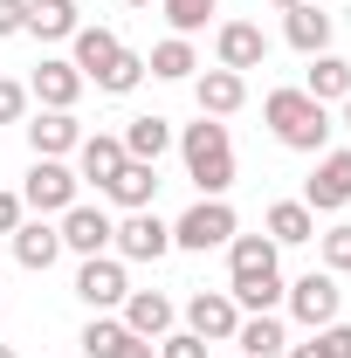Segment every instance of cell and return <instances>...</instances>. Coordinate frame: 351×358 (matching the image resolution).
I'll return each mask as SVG.
<instances>
[{
    "label": "cell",
    "instance_id": "f35d334b",
    "mask_svg": "<svg viewBox=\"0 0 351 358\" xmlns=\"http://www.w3.org/2000/svg\"><path fill=\"white\" fill-rule=\"evenodd\" d=\"M124 7H152V0H124Z\"/></svg>",
    "mask_w": 351,
    "mask_h": 358
},
{
    "label": "cell",
    "instance_id": "8992f818",
    "mask_svg": "<svg viewBox=\"0 0 351 358\" xmlns=\"http://www.w3.org/2000/svg\"><path fill=\"white\" fill-rule=\"evenodd\" d=\"M76 186H83V179L69 173L62 159H35L28 179H21V207H35V214H69V207H76Z\"/></svg>",
    "mask_w": 351,
    "mask_h": 358
},
{
    "label": "cell",
    "instance_id": "7402d4cb",
    "mask_svg": "<svg viewBox=\"0 0 351 358\" xmlns=\"http://www.w3.org/2000/svg\"><path fill=\"white\" fill-rule=\"evenodd\" d=\"M55 255H62V234H55L48 221H21V227H14V262H21V268L42 275V268H55Z\"/></svg>",
    "mask_w": 351,
    "mask_h": 358
},
{
    "label": "cell",
    "instance_id": "ffe728a7",
    "mask_svg": "<svg viewBox=\"0 0 351 358\" xmlns=\"http://www.w3.org/2000/svg\"><path fill=\"white\" fill-rule=\"evenodd\" d=\"M124 324H131L138 338L159 345V338L173 331V296H159V289H131V296H124Z\"/></svg>",
    "mask_w": 351,
    "mask_h": 358
},
{
    "label": "cell",
    "instance_id": "f546056e",
    "mask_svg": "<svg viewBox=\"0 0 351 358\" xmlns=\"http://www.w3.org/2000/svg\"><path fill=\"white\" fill-rule=\"evenodd\" d=\"M289 358H351V324L310 331V345H289Z\"/></svg>",
    "mask_w": 351,
    "mask_h": 358
},
{
    "label": "cell",
    "instance_id": "484cf974",
    "mask_svg": "<svg viewBox=\"0 0 351 358\" xmlns=\"http://www.w3.org/2000/svg\"><path fill=\"white\" fill-rule=\"evenodd\" d=\"M117 138H124V159H145V166H159V159L173 152V124H166V117H131Z\"/></svg>",
    "mask_w": 351,
    "mask_h": 358
},
{
    "label": "cell",
    "instance_id": "4316f807",
    "mask_svg": "<svg viewBox=\"0 0 351 358\" xmlns=\"http://www.w3.org/2000/svg\"><path fill=\"white\" fill-rule=\"evenodd\" d=\"M124 214H138V207H152V193H159V166H145V159H124V173L103 186Z\"/></svg>",
    "mask_w": 351,
    "mask_h": 358
},
{
    "label": "cell",
    "instance_id": "9c48e42d",
    "mask_svg": "<svg viewBox=\"0 0 351 358\" xmlns=\"http://www.w3.org/2000/svg\"><path fill=\"white\" fill-rule=\"evenodd\" d=\"M76 296H83L89 310H117L124 296H131V282H124V262L117 255H83V268H76Z\"/></svg>",
    "mask_w": 351,
    "mask_h": 358
},
{
    "label": "cell",
    "instance_id": "52a82bcc",
    "mask_svg": "<svg viewBox=\"0 0 351 358\" xmlns=\"http://www.w3.org/2000/svg\"><path fill=\"white\" fill-rule=\"evenodd\" d=\"M110 248H117V262H159V255H173V227L159 221L152 207H138V214H124V221H117Z\"/></svg>",
    "mask_w": 351,
    "mask_h": 358
},
{
    "label": "cell",
    "instance_id": "4dcf8cb0",
    "mask_svg": "<svg viewBox=\"0 0 351 358\" xmlns=\"http://www.w3.org/2000/svg\"><path fill=\"white\" fill-rule=\"evenodd\" d=\"M159 7H166L173 35H193V28H207V14H214L220 0H159Z\"/></svg>",
    "mask_w": 351,
    "mask_h": 358
},
{
    "label": "cell",
    "instance_id": "603a6c76",
    "mask_svg": "<svg viewBox=\"0 0 351 358\" xmlns=\"http://www.w3.org/2000/svg\"><path fill=\"white\" fill-rule=\"evenodd\" d=\"M83 21H76V0H28V28L21 35H35V42H69Z\"/></svg>",
    "mask_w": 351,
    "mask_h": 358
},
{
    "label": "cell",
    "instance_id": "e0dca14e",
    "mask_svg": "<svg viewBox=\"0 0 351 358\" xmlns=\"http://www.w3.org/2000/svg\"><path fill=\"white\" fill-rule=\"evenodd\" d=\"M193 96H200V117H234V110L248 103V76L207 69V76H193Z\"/></svg>",
    "mask_w": 351,
    "mask_h": 358
},
{
    "label": "cell",
    "instance_id": "6da1fadb",
    "mask_svg": "<svg viewBox=\"0 0 351 358\" xmlns=\"http://www.w3.org/2000/svg\"><path fill=\"white\" fill-rule=\"evenodd\" d=\"M227 296L248 317L282 303V268H275V241L268 234H234L227 241Z\"/></svg>",
    "mask_w": 351,
    "mask_h": 358
},
{
    "label": "cell",
    "instance_id": "8d00e7d4",
    "mask_svg": "<svg viewBox=\"0 0 351 358\" xmlns=\"http://www.w3.org/2000/svg\"><path fill=\"white\" fill-rule=\"evenodd\" d=\"M268 7H282V14H289V7H303V0H268Z\"/></svg>",
    "mask_w": 351,
    "mask_h": 358
},
{
    "label": "cell",
    "instance_id": "277c9868",
    "mask_svg": "<svg viewBox=\"0 0 351 358\" xmlns=\"http://www.w3.org/2000/svg\"><path fill=\"white\" fill-rule=\"evenodd\" d=\"M227 241H234V207H227V200H193L173 221V248L207 255V248H227Z\"/></svg>",
    "mask_w": 351,
    "mask_h": 358
},
{
    "label": "cell",
    "instance_id": "ac0fdd59",
    "mask_svg": "<svg viewBox=\"0 0 351 358\" xmlns=\"http://www.w3.org/2000/svg\"><path fill=\"white\" fill-rule=\"evenodd\" d=\"M303 96H317L324 110H331V103H345V96H351V62H345V55H331V48H324V55H310Z\"/></svg>",
    "mask_w": 351,
    "mask_h": 358
},
{
    "label": "cell",
    "instance_id": "1f68e13d",
    "mask_svg": "<svg viewBox=\"0 0 351 358\" xmlns=\"http://www.w3.org/2000/svg\"><path fill=\"white\" fill-rule=\"evenodd\" d=\"M317 248H324V268H331V275H351V227L317 234Z\"/></svg>",
    "mask_w": 351,
    "mask_h": 358
},
{
    "label": "cell",
    "instance_id": "d4e9b609",
    "mask_svg": "<svg viewBox=\"0 0 351 358\" xmlns=\"http://www.w3.org/2000/svg\"><path fill=\"white\" fill-rule=\"evenodd\" d=\"M331 28H338V21H331V14H324V7H289V21H282V35H289V48H303V55H324V48H331Z\"/></svg>",
    "mask_w": 351,
    "mask_h": 358
},
{
    "label": "cell",
    "instance_id": "7c38bea8",
    "mask_svg": "<svg viewBox=\"0 0 351 358\" xmlns=\"http://www.w3.org/2000/svg\"><path fill=\"white\" fill-rule=\"evenodd\" d=\"M234 324H241V310H234V296H227V289H200V296L186 303V331H193V338H207V345H227V338H234Z\"/></svg>",
    "mask_w": 351,
    "mask_h": 358
},
{
    "label": "cell",
    "instance_id": "44dd1931",
    "mask_svg": "<svg viewBox=\"0 0 351 358\" xmlns=\"http://www.w3.org/2000/svg\"><path fill=\"white\" fill-rule=\"evenodd\" d=\"M234 345H241V358H275V352H289V331H282L275 310H262V317L234 324Z\"/></svg>",
    "mask_w": 351,
    "mask_h": 358
},
{
    "label": "cell",
    "instance_id": "d6a6232c",
    "mask_svg": "<svg viewBox=\"0 0 351 358\" xmlns=\"http://www.w3.org/2000/svg\"><path fill=\"white\" fill-rule=\"evenodd\" d=\"M159 358H207V338H193V331H166V338H159Z\"/></svg>",
    "mask_w": 351,
    "mask_h": 358
},
{
    "label": "cell",
    "instance_id": "74e56055",
    "mask_svg": "<svg viewBox=\"0 0 351 358\" xmlns=\"http://www.w3.org/2000/svg\"><path fill=\"white\" fill-rule=\"evenodd\" d=\"M345 131H351V96H345Z\"/></svg>",
    "mask_w": 351,
    "mask_h": 358
},
{
    "label": "cell",
    "instance_id": "cb8c5ba5",
    "mask_svg": "<svg viewBox=\"0 0 351 358\" xmlns=\"http://www.w3.org/2000/svg\"><path fill=\"white\" fill-rule=\"evenodd\" d=\"M268 241H275V248H303V241H317V214H310L303 200H275V207H268Z\"/></svg>",
    "mask_w": 351,
    "mask_h": 358
},
{
    "label": "cell",
    "instance_id": "5b68a950",
    "mask_svg": "<svg viewBox=\"0 0 351 358\" xmlns=\"http://www.w3.org/2000/svg\"><path fill=\"white\" fill-rule=\"evenodd\" d=\"M282 296H289V317H296V324H310V331L338 324V303H345V289H338V275H331V268H310V275H296Z\"/></svg>",
    "mask_w": 351,
    "mask_h": 358
},
{
    "label": "cell",
    "instance_id": "8fae6325",
    "mask_svg": "<svg viewBox=\"0 0 351 358\" xmlns=\"http://www.w3.org/2000/svg\"><path fill=\"white\" fill-rule=\"evenodd\" d=\"M214 55H220V69L248 76V69H262V62H268V35L255 28V21H227V28L214 35Z\"/></svg>",
    "mask_w": 351,
    "mask_h": 358
},
{
    "label": "cell",
    "instance_id": "836d02e7",
    "mask_svg": "<svg viewBox=\"0 0 351 358\" xmlns=\"http://www.w3.org/2000/svg\"><path fill=\"white\" fill-rule=\"evenodd\" d=\"M21 110H28V90L0 76V124H21Z\"/></svg>",
    "mask_w": 351,
    "mask_h": 358
},
{
    "label": "cell",
    "instance_id": "ba28073f",
    "mask_svg": "<svg viewBox=\"0 0 351 358\" xmlns=\"http://www.w3.org/2000/svg\"><path fill=\"white\" fill-rule=\"evenodd\" d=\"M303 207H310V214H338V207H351V145H345V152H317V173L303 179Z\"/></svg>",
    "mask_w": 351,
    "mask_h": 358
},
{
    "label": "cell",
    "instance_id": "3957f363",
    "mask_svg": "<svg viewBox=\"0 0 351 358\" xmlns=\"http://www.w3.org/2000/svg\"><path fill=\"white\" fill-rule=\"evenodd\" d=\"M262 117H268V131L282 138L289 152H324V145H331V110H324L317 96H303V90H268Z\"/></svg>",
    "mask_w": 351,
    "mask_h": 358
},
{
    "label": "cell",
    "instance_id": "83f0119b",
    "mask_svg": "<svg viewBox=\"0 0 351 358\" xmlns=\"http://www.w3.org/2000/svg\"><path fill=\"white\" fill-rule=\"evenodd\" d=\"M145 69H152V76H166V83H186V76L200 69V55H193V42H186V35H166V42L145 55Z\"/></svg>",
    "mask_w": 351,
    "mask_h": 358
},
{
    "label": "cell",
    "instance_id": "e575fe53",
    "mask_svg": "<svg viewBox=\"0 0 351 358\" xmlns=\"http://www.w3.org/2000/svg\"><path fill=\"white\" fill-rule=\"evenodd\" d=\"M28 28V0H0V42Z\"/></svg>",
    "mask_w": 351,
    "mask_h": 358
},
{
    "label": "cell",
    "instance_id": "f1b7e54d",
    "mask_svg": "<svg viewBox=\"0 0 351 358\" xmlns=\"http://www.w3.org/2000/svg\"><path fill=\"white\" fill-rule=\"evenodd\" d=\"M138 83H145V55H131V48H117V62L96 76V90H103V96H131Z\"/></svg>",
    "mask_w": 351,
    "mask_h": 358
},
{
    "label": "cell",
    "instance_id": "2e32d148",
    "mask_svg": "<svg viewBox=\"0 0 351 358\" xmlns=\"http://www.w3.org/2000/svg\"><path fill=\"white\" fill-rule=\"evenodd\" d=\"M35 103L42 110H76V96H83V76H76V62H62V55H48L42 69H35Z\"/></svg>",
    "mask_w": 351,
    "mask_h": 358
},
{
    "label": "cell",
    "instance_id": "7a4b0ae2",
    "mask_svg": "<svg viewBox=\"0 0 351 358\" xmlns=\"http://www.w3.org/2000/svg\"><path fill=\"white\" fill-rule=\"evenodd\" d=\"M179 152H186V179L200 186V200H220V193L234 186V145H227V124H220V117L186 124Z\"/></svg>",
    "mask_w": 351,
    "mask_h": 358
},
{
    "label": "cell",
    "instance_id": "4fadbf2b",
    "mask_svg": "<svg viewBox=\"0 0 351 358\" xmlns=\"http://www.w3.org/2000/svg\"><path fill=\"white\" fill-rule=\"evenodd\" d=\"M76 145H83L76 110H35V117H28V152H35V159H62V152H76Z\"/></svg>",
    "mask_w": 351,
    "mask_h": 358
},
{
    "label": "cell",
    "instance_id": "d6986e66",
    "mask_svg": "<svg viewBox=\"0 0 351 358\" xmlns=\"http://www.w3.org/2000/svg\"><path fill=\"white\" fill-rule=\"evenodd\" d=\"M69 42H76L69 62H76V76H83V83H96V76L117 62V48H124V42H117V28H76Z\"/></svg>",
    "mask_w": 351,
    "mask_h": 358
},
{
    "label": "cell",
    "instance_id": "d590c367",
    "mask_svg": "<svg viewBox=\"0 0 351 358\" xmlns=\"http://www.w3.org/2000/svg\"><path fill=\"white\" fill-rule=\"evenodd\" d=\"M14 227H21V193L0 186V234H14Z\"/></svg>",
    "mask_w": 351,
    "mask_h": 358
},
{
    "label": "cell",
    "instance_id": "9a60e30c",
    "mask_svg": "<svg viewBox=\"0 0 351 358\" xmlns=\"http://www.w3.org/2000/svg\"><path fill=\"white\" fill-rule=\"evenodd\" d=\"M117 173H124V138H117V131H96V138L76 145V179H89L96 193H103Z\"/></svg>",
    "mask_w": 351,
    "mask_h": 358
},
{
    "label": "cell",
    "instance_id": "5bb4252c",
    "mask_svg": "<svg viewBox=\"0 0 351 358\" xmlns=\"http://www.w3.org/2000/svg\"><path fill=\"white\" fill-rule=\"evenodd\" d=\"M55 234H62V248H76V255H103V248H110V234H117V221H110L103 207H83V200H76V207L62 214Z\"/></svg>",
    "mask_w": 351,
    "mask_h": 358
},
{
    "label": "cell",
    "instance_id": "ab89813d",
    "mask_svg": "<svg viewBox=\"0 0 351 358\" xmlns=\"http://www.w3.org/2000/svg\"><path fill=\"white\" fill-rule=\"evenodd\" d=\"M0 358H14V352H7V345H0Z\"/></svg>",
    "mask_w": 351,
    "mask_h": 358
},
{
    "label": "cell",
    "instance_id": "30bf717a",
    "mask_svg": "<svg viewBox=\"0 0 351 358\" xmlns=\"http://www.w3.org/2000/svg\"><path fill=\"white\" fill-rule=\"evenodd\" d=\"M83 352L89 358H159V345L138 338L124 317H89L83 324Z\"/></svg>",
    "mask_w": 351,
    "mask_h": 358
}]
</instances>
